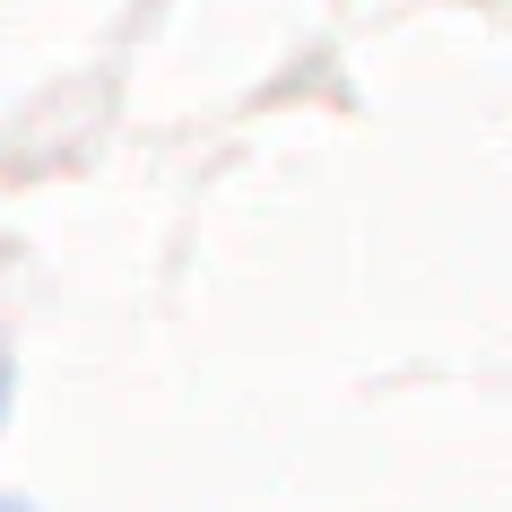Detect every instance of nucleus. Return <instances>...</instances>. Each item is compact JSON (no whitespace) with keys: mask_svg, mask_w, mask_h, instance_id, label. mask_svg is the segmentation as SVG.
I'll return each mask as SVG.
<instances>
[{"mask_svg":"<svg viewBox=\"0 0 512 512\" xmlns=\"http://www.w3.org/2000/svg\"><path fill=\"white\" fill-rule=\"evenodd\" d=\"M0 408H9V356H0Z\"/></svg>","mask_w":512,"mask_h":512,"instance_id":"nucleus-1","label":"nucleus"},{"mask_svg":"<svg viewBox=\"0 0 512 512\" xmlns=\"http://www.w3.org/2000/svg\"><path fill=\"white\" fill-rule=\"evenodd\" d=\"M0 512H35V504H18V495H0Z\"/></svg>","mask_w":512,"mask_h":512,"instance_id":"nucleus-2","label":"nucleus"}]
</instances>
